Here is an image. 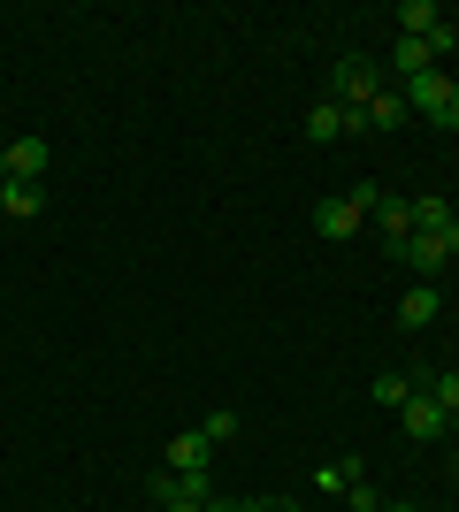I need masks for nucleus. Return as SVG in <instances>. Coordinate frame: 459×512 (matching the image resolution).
<instances>
[{"label": "nucleus", "instance_id": "obj_10", "mask_svg": "<svg viewBox=\"0 0 459 512\" xmlns=\"http://www.w3.org/2000/svg\"><path fill=\"white\" fill-rule=\"evenodd\" d=\"M444 314V299L437 291H429V283H414V291H406V299H398V321H406V329H429V321Z\"/></svg>", "mask_w": 459, "mask_h": 512}, {"label": "nucleus", "instance_id": "obj_13", "mask_svg": "<svg viewBox=\"0 0 459 512\" xmlns=\"http://www.w3.org/2000/svg\"><path fill=\"white\" fill-rule=\"evenodd\" d=\"M398 23H406V39H429V31L444 23V8H437V0H406V8H398Z\"/></svg>", "mask_w": 459, "mask_h": 512}, {"label": "nucleus", "instance_id": "obj_23", "mask_svg": "<svg viewBox=\"0 0 459 512\" xmlns=\"http://www.w3.org/2000/svg\"><path fill=\"white\" fill-rule=\"evenodd\" d=\"M169 512H207V505H169Z\"/></svg>", "mask_w": 459, "mask_h": 512}, {"label": "nucleus", "instance_id": "obj_11", "mask_svg": "<svg viewBox=\"0 0 459 512\" xmlns=\"http://www.w3.org/2000/svg\"><path fill=\"white\" fill-rule=\"evenodd\" d=\"M398 123H406V92L383 85V92L368 100V130H398Z\"/></svg>", "mask_w": 459, "mask_h": 512}, {"label": "nucleus", "instance_id": "obj_2", "mask_svg": "<svg viewBox=\"0 0 459 512\" xmlns=\"http://www.w3.org/2000/svg\"><path fill=\"white\" fill-rule=\"evenodd\" d=\"M391 253H398V260H414L421 276H429V268H444V260L459 253V222H452V230H414L406 245H391Z\"/></svg>", "mask_w": 459, "mask_h": 512}, {"label": "nucleus", "instance_id": "obj_20", "mask_svg": "<svg viewBox=\"0 0 459 512\" xmlns=\"http://www.w3.org/2000/svg\"><path fill=\"white\" fill-rule=\"evenodd\" d=\"M437 130H459V92L444 100V115H437Z\"/></svg>", "mask_w": 459, "mask_h": 512}, {"label": "nucleus", "instance_id": "obj_14", "mask_svg": "<svg viewBox=\"0 0 459 512\" xmlns=\"http://www.w3.org/2000/svg\"><path fill=\"white\" fill-rule=\"evenodd\" d=\"M306 138H322V146H329V138H345V107H337V100H314V115H306Z\"/></svg>", "mask_w": 459, "mask_h": 512}, {"label": "nucleus", "instance_id": "obj_22", "mask_svg": "<svg viewBox=\"0 0 459 512\" xmlns=\"http://www.w3.org/2000/svg\"><path fill=\"white\" fill-rule=\"evenodd\" d=\"M0 199H8V153H0Z\"/></svg>", "mask_w": 459, "mask_h": 512}, {"label": "nucleus", "instance_id": "obj_19", "mask_svg": "<svg viewBox=\"0 0 459 512\" xmlns=\"http://www.w3.org/2000/svg\"><path fill=\"white\" fill-rule=\"evenodd\" d=\"M429 398H437L444 413H459V375H437V383H429Z\"/></svg>", "mask_w": 459, "mask_h": 512}, {"label": "nucleus", "instance_id": "obj_12", "mask_svg": "<svg viewBox=\"0 0 459 512\" xmlns=\"http://www.w3.org/2000/svg\"><path fill=\"white\" fill-rule=\"evenodd\" d=\"M375 222H383V237H391V245H406V237H414V199H383V207H375Z\"/></svg>", "mask_w": 459, "mask_h": 512}, {"label": "nucleus", "instance_id": "obj_9", "mask_svg": "<svg viewBox=\"0 0 459 512\" xmlns=\"http://www.w3.org/2000/svg\"><path fill=\"white\" fill-rule=\"evenodd\" d=\"M391 69H398V77H406V85H414V77H429V69H437V46H429V39H398Z\"/></svg>", "mask_w": 459, "mask_h": 512}, {"label": "nucleus", "instance_id": "obj_8", "mask_svg": "<svg viewBox=\"0 0 459 512\" xmlns=\"http://www.w3.org/2000/svg\"><path fill=\"white\" fill-rule=\"evenodd\" d=\"M215 459V444L199 436V428H184V436H169V474H192V467H207Z\"/></svg>", "mask_w": 459, "mask_h": 512}, {"label": "nucleus", "instance_id": "obj_5", "mask_svg": "<svg viewBox=\"0 0 459 512\" xmlns=\"http://www.w3.org/2000/svg\"><path fill=\"white\" fill-rule=\"evenodd\" d=\"M398 92H406V115H429V123H437V115H444V100H452V77H444V69H429V77H414V85H398Z\"/></svg>", "mask_w": 459, "mask_h": 512}, {"label": "nucleus", "instance_id": "obj_6", "mask_svg": "<svg viewBox=\"0 0 459 512\" xmlns=\"http://www.w3.org/2000/svg\"><path fill=\"white\" fill-rule=\"evenodd\" d=\"M8 176H16V184H39L46 176V138H8Z\"/></svg>", "mask_w": 459, "mask_h": 512}, {"label": "nucleus", "instance_id": "obj_17", "mask_svg": "<svg viewBox=\"0 0 459 512\" xmlns=\"http://www.w3.org/2000/svg\"><path fill=\"white\" fill-rule=\"evenodd\" d=\"M406 398H414V383H406V375H375V406H406Z\"/></svg>", "mask_w": 459, "mask_h": 512}, {"label": "nucleus", "instance_id": "obj_24", "mask_svg": "<svg viewBox=\"0 0 459 512\" xmlns=\"http://www.w3.org/2000/svg\"><path fill=\"white\" fill-rule=\"evenodd\" d=\"M253 512H291V505H253Z\"/></svg>", "mask_w": 459, "mask_h": 512}, {"label": "nucleus", "instance_id": "obj_4", "mask_svg": "<svg viewBox=\"0 0 459 512\" xmlns=\"http://www.w3.org/2000/svg\"><path fill=\"white\" fill-rule=\"evenodd\" d=\"M329 85H337V107H368L375 92H383V69H375V62H337V69H329Z\"/></svg>", "mask_w": 459, "mask_h": 512}, {"label": "nucleus", "instance_id": "obj_1", "mask_svg": "<svg viewBox=\"0 0 459 512\" xmlns=\"http://www.w3.org/2000/svg\"><path fill=\"white\" fill-rule=\"evenodd\" d=\"M153 497H161V505H215V474H207V467H192V474H169V467H161V474H153Z\"/></svg>", "mask_w": 459, "mask_h": 512}, {"label": "nucleus", "instance_id": "obj_21", "mask_svg": "<svg viewBox=\"0 0 459 512\" xmlns=\"http://www.w3.org/2000/svg\"><path fill=\"white\" fill-rule=\"evenodd\" d=\"M207 512H253V505H230V497H215V505H207Z\"/></svg>", "mask_w": 459, "mask_h": 512}, {"label": "nucleus", "instance_id": "obj_26", "mask_svg": "<svg viewBox=\"0 0 459 512\" xmlns=\"http://www.w3.org/2000/svg\"><path fill=\"white\" fill-rule=\"evenodd\" d=\"M452 436H459V413H452Z\"/></svg>", "mask_w": 459, "mask_h": 512}, {"label": "nucleus", "instance_id": "obj_18", "mask_svg": "<svg viewBox=\"0 0 459 512\" xmlns=\"http://www.w3.org/2000/svg\"><path fill=\"white\" fill-rule=\"evenodd\" d=\"M199 436H207V444H230V436H238V413H207V421H199Z\"/></svg>", "mask_w": 459, "mask_h": 512}, {"label": "nucleus", "instance_id": "obj_3", "mask_svg": "<svg viewBox=\"0 0 459 512\" xmlns=\"http://www.w3.org/2000/svg\"><path fill=\"white\" fill-rule=\"evenodd\" d=\"M398 421H406V436H414V444H437V436H452V413H444L429 390H414V398L398 406Z\"/></svg>", "mask_w": 459, "mask_h": 512}, {"label": "nucleus", "instance_id": "obj_15", "mask_svg": "<svg viewBox=\"0 0 459 512\" xmlns=\"http://www.w3.org/2000/svg\"><path fill=\"white\" fill-rule=\"evenodd\" d=\"M452 199H414V230H452Z\"/></svg>", "mask_w": 459, "mask_h": 512}, {"label": "nucleus", "instance_id": "obj_16", "mask_svg": "<svg viewBox=\"0 0 459 512\" xmlns=\"http://www.w3.org/2000/svg\"><path fill=\"white\" fill-rule=\"evenodd\" d=\"M39 184H16V176H8V199H0V214H39Z\"/></svg>", "mask_w": 459, "mask_h": 512}, {"label": "nucleus", "instance_id": "obj_7", "mask_svg": "<svg viewBox=\"0 0 459 512\" xmlns=\"http://www.w3.org/2000/svg\"><path fill=\"white\" fill-rule=\"evenodd\" d=\"M314 230H322L329 245H345V237L360 230V207H352V199H322V207H314Z\"/></svg>", "mask_w": 459, "mask_h": 512}, {"label": "nucleus", "instance_id": "obj_25", "mask_svg": "<svg viewBox=\"0 0 459 512\" xmlns=\"http://www.w3.org/2000/svg\"><path fill=\"white\" fill-rule=\"evenodd\" d=\"M383 512H414V505H383Z\"/></svg>", "mask_w": 459, "mask_h": 512}]
</instances>
